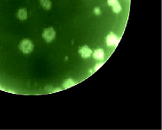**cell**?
<instances>
[{"mask_svg": "<svg viewBox=\"0 0 162 130\" xmlns=\"http://www.w3.org/2000/svg\"><path fill=\"white\" fill-rule=\"evenodd\" d=\"M33 44L29 39H24L19 45V48L24 54H29L33 50Z\"/></svg>", "mask_w": 162, "mask_h": 130, "instance_id": "1", "label": "cell"}, {"mask_svg": "<svg viewBox=\"0 0 162 130\" xmlns=\"http://www.w3.org/2000/svg\"><path fill=\"white\" fill-rule=\"evenodd\" d=\"M42 37L47 43H50L55 40L56 37V31L52 27L47 28L42 33Z\"/></svg>", "mask_w": 162, "mask_h": 130, "instance_id": "2", "label": "cell"}, {"mask_svg": "<svg viewBox=\"0 0 162 130\" xmlns=\"http://www.w3.org/2000/svg\"><path fill=\"white\" fill-rule=\"evenodd\" d=\"M79 53L83 58H89L92 54V50L87 45H83L79 49Z\"/></svg>", "mask_w": 162, "mask_h": 130, "instance_id": "3", "label": "cell"}, {"mask_svg": "<svg viewBox=\"0 0 162 130\" xmlns=\"http://www.w3.org/2000/svg\"><path fill=\"white\" fill-rule=\"evenodd\" d=\"M119 43V39L117 38V36L114 33H110L107 36V44L109 46L117 45Z\"/></svg>", "mask_w": 162, "mask_h": 130, "instance_id": "4", "label": "cell"}, {"mask_svg": "<svg viewBox=\"0 0 162 130\" xmlns=\"http://www.w3.org/2000/svg\"><path fill=\"white\" fill-rule=\"evenodd\" d=\"M18 18L20 20H25L27 18V11L26 9H20L18 11Z\"/></svg>", "mask_w": 162, "mask_h": 130, "instance_id": "5", "label": "cell"}, {"mask_svg": "<svg viewBox=\"0 0 162 130\" xmlns=\"http://www.w3.org/2000/svg\"><path fill=\"white\" fill-rule=\"evenodd\" d=\"M104 50H102V49H98V50H95V52L93 53V57L97 60H102L104 58Z\"/></svg>", "mask_w": 162, "mask_h": 130, "instance_id": "6", "label": "cell"}, {"mask_svg": "<svg viewBox=\"0 0 162 130\" xmlns=\"http://www.w3.org/2000/svg\"><path fill=\"white\" fill-rule=\"evenodd\" d=\"M41 6L45 10H50L51 8V2L50 0H39Z\"/></svg>", "mask_w": 162, "mask_h": 130, "instance_id": "7", "label": "cell"}, {"mask_svg": "<svg viewBox=\"0 0 162 130\" xmlns=\"http://www.w3.org/2000/svg\"><path fill=\"white\" fill-rule=\"evenodd\" d=\"M75 82L72 79H71L66 80L65 82L63 83V87H64L65 88H70V87H72V86H75Z\"/></svg>", "mask_w": 162, "mask_h": 130, "instance_id": "8", "label": "cell"}, {"mask_svg": "<svg viewBox=\"0 0 162 130\" xmlns=\"http://www.w3.org/2000/svg\"><path fill=\"white\" fill-rule=\"evenodd\" d=\"M111 7H112L113 11L115 12L116 13H120V12H121V9H122L121 6V4H120L119 2H118L117 4L114 5V6H111Z\"/></svg>", "mask_w": 162, "mask_h": 130, "instance_id": "9", "label": "cell"}, {"mask_svg": "<svg viewBox=\"0 0 162 130\" xmlns=\"http://www.w3.org/2000/svg\"><path fill=\"white\" fill-rule=\"evenodd\" d=\"M118 2V0H108L107 3L110 6H113L114 5L117 4Z\"/></svg>", "mask_w": 162, "mask_h": 130, "instance_id": "10", "label": "cell"}, {"mask_svg": "<svg viewBox=\"0 0 162 130\" xmlns=\"http://www.w3.org/2000/svg\"><path fill=\"white\" fill-rule=\"evenodd\" d=\"M100 12H101V11H100V8H98V7H97V8H95V14H96V15H100Z\"/></svg>", "mask_w": 162, "mask_h": 130, "instance_id": "11", "label": "cell"}]
</instances>
